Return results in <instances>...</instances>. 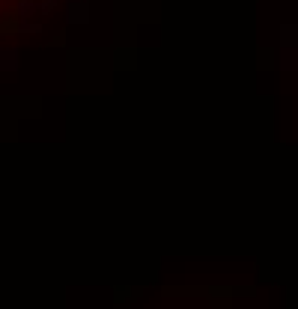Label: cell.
Here are the masks:
<instances>
[{
	"instance_id": "obj_1",
	"label": "cell",
	"mask_w": 298,
	"mask_h": 309,
	"mask_svg": "<svg viewBox=\"0 0 298 309\" xmlns=\"http://www.w3.org/2000/svg\"><path fill=\"white\" fill-rule=\"evenodd\" d=\"M33 9L36 0H0V33H12Z\"/></svg>"
}]
</instances>
